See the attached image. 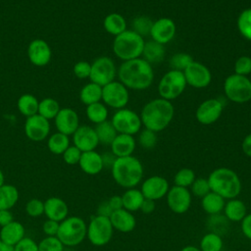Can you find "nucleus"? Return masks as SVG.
Instances as JSON below:
<instances>
[{
    "mask_svg": "<svg viewBox=\"0 0 251 251\" xmlns=\"http://www.w3.org/2000/svg\"><path fill=\"white\" fill-rule=\"evenodd\" d=\"M118 76L126 88L143 90L148 88L154 79L151 64L141 58L125 61L118 70Z\"/></svg>",
    "mask_w": 251,
    "mask_h": 251,
    "instance_id": "1",
    "label": "nucleus"
},
{
    "mask_svg": "<svg viewBox=\"0 0 251 251\" xmlns=\"http://www.w3.org/2000/svg\"><path fill=\"white\" fill-rule=\"evenodd\" d=\"M174 113L175 109L171 101L157 98L145 104L140 114V120L145 128L158 132L170 125Z\"/></svg>",
    "mask_w": 251,
    "mask_h": 251,
    "instance_id": "2",
    "label": "nucleus"
},
{
    "mask_svg": "<svg viewBox=\"0 0 251 251\" xmlns=\"http://www.w3.org/2000/svg\"><path fill=\"white\" fill-rule=\"evenodd\" d=\"M111 172L115 182L126 189L135 187L143 177V166L132 155L116 158Z\"/></svg>",
    "mask_w": 251,
    "mask_h": 251,
    "instance_id": "3",
    "label": "nucleus"
},
{
    "mask_svg": "<svg viewBox=\"0 0 251 251\" xmlns=\"http://www.w3.org/2000/svg\"><path fill=\"white\" fill-rule=\"evenodd\" d=\"M211 191L226 199L236 198L241 192V180L238 175L228 168H218L208 176Z\"/></svg>",
    "mask_w": 251,
    "mask_h": 251,
    "instance_id": "4",
    "label": "nucleus"
},
{
    "mask_svg": "<svg viewBox=\"0 0 251 251\" xmlns=\"http://www.w3.org/2000/svg\"><path fill=\"white\" fill-rule=\"evenodd\" d=\"M145 41L141 35L132 29H126L124 32L115 36L113 51L122 61H128L139 58L142 55Z\"/></svg>",
    "mask_w": 251,
    "mask_h": 251,
    "instance_id": "5",
    "label": "nucleus"
},
{
    "mask_svg": "<svg viewBox=\"0 0 251 251\" xmlns=\"http://www.w3.org/2000/svg\"><path fill=\"white\" fill-rule=\"evenodd\" d=\"M87 225L77 216L67 217L60 222L57 237L65 247H74L80 244L86 237Z\"/></svg>",
    "mask_w": 251,
    "mask_h": 251,
    "instance_id": "6",
    "label": "nucleus"
},
{
    "mask_svg": "<svg viewBox=\"0 0 251 251\" xmlns=\"http://www.w3.org/2000/svg\"><path fill=\"white\" fill-rule=\"evenodd\" d=\"M224 91L227 99L234 103H245L251 100V80L240 75H230L224 82Z\"/></svg>",
    "mask_w": 251,
    "mask_h": 251,
    "instance_id": "7",
    "label": "nucleus"
},
{
    "mask_svg": "<svg viewBox=\"0 0 251 251\" xmlns=\"http://www.w3.org/2000/svg\"><path fill=\"white\" fill-rule=\"evenodd\" d=\"M114 228L109 217L96 215L87 225L86 237L94 246H104L113 237Z\"/></svg>",
    "mask_w": 251,
    "mask_h": 251,
    "instance_id": "8",
    "label": "nucleus"
},
{
    "mask_svg": "<svg viewBox=\"0 0 251 251\" xmlns=\"http://www.w3.org/2000/svg\"><path fill=\"white\" fill-rule=\"evenodd\" d=\"M186 81L184 75L180 71L171 70L167 72L158 84V92L161 98L174 100L177 98L185 89Z\"/></svg>",
    "mask_w": 251,
    "mask_h": 251,
    "instance_id": "9",
    "label": "nucleus"
},
{
    "mask_svg": "<svg viewBox=\"0 0 251 251\" xmlns=\"http://www.w3.org/2000/svg\"><path fill=\"white\" fill-rule=\"evenodd\" d=\"M116 74L117 70L114 61L110 57L101 56L96 58L91 64L89 78L91 82L103 87L104 85L114 81Z\"/></svg>",
    "mask_w": 251,
    "mask_h": 251,
    "instance_id": "10",
    "label": "nucleus"
},
{
    "mask_svg": "<svg viewBox=\"0 0 251 251\" xmlns=\"http://www.w3.org/2000/svg\"><path fill=\"white\" fill-rule=\"evenodd\" d=\"M111 123L118 133L133 135L140 130L141 120L134 111L129 109H119L112 117Z\"/></svg>",
    "mask_w": 251,
    "mask_h": 251,
    "instance_id": "11",
    "label": "nucleus"
},
{
    "mask_svg": "<svg viewBox=\"0 0 251 251\" xmlns=\"http://www.w3.org/2000/svg\"><path fill=\"white\" fill-rule=\"evenodd\" d=\"M102 100L107 106L119 110L128 103L129 93L122 82L114 80L102 87Z\"/></svg>",
    "mask_w": 251,
    "mask_h": 251,
    "instance_id": "12",
    "label": "nucleus"
},
{
    "mask_svg": "<svg viewBox=\"0 0 251 251\" xmlns=\"http://www.w3.org/2000/svg\"><path fill=\"white\" fill-rule=\"evenodd\" d=\"M166 199L170 210L175 214L180 215L187 212L190 208L192 194L188 188L174 185L170 187Z\"/></svg>",
    "mask_w": 251,
    "mask_h": 251,
    "instance_id": "13",
    "label": "nucleus"
},
{
    "mask_svg": "<svg viewBox=\"0 0 251 251\" xmlns=\"http://www.w3.org/2000/svg\"><path fill=\"white\" fill-rule=\"evenodd\" d=\"M186 84L195 88H204L212 80L210 70L199 62L192 61L182 72Z\"/></svg>",
    "mask_w": 251,
    "mask_h": 251,
    "instance_id": "14",
    "label": "nucleus"
},
{
    "mask_svg": "<svg viewBox=\"0 0 251 251\" xmlns=\"http://www.w3.org/2000/svg\"><path fill=\"white\" fill-rule=\"evenodd\" d=\"M26 137L31 141H42L46 139L50 132V123L45 118L36 114L26 118L24 126Z\"/></svg>",
    "mask_w": 251,
    "mask_h": 251,
    "instance_id": "15",
    "label": "nucleus"
},
{
    "mask_svg": "<svg viewBox=\"0 0 251 251\" xmlns=\"http://www.w3.org/2000/svg\"><path fill=\"white\" fill-rule=\"evenodd\" d=\"M169 189V181L161 176H152L147 177L142 181L140 187V191L144 198L153 201L166 197Z\"/></svg>",
    "mask_w": 251,
    "mask_h": 251,
    "instance_id": "16",
    "label": "nucleus"
},
{
    "mask_svg": "<svg viewBox=\"0 0 251 251\" xmlns=\"http://www.w3.org/2000/svg\"><path fill=\"white\" fill-rule=\"evenodd\" d=\"M27 58L36 67H44L52 58V50L47 41L41 38L33 39L27 46Z\"/></svg>",
    "mask_w": 251,
    "mask_h": 251,
    "instance_id": "17",
    "label": "nucleus"
},
{
    "mask_svg": "<svg viewBox=\"0 0 251 251\" xmlns=\"http://www.w3.org/2000/svg\"><path fill=\"white\" fill-rule=\"evenodd\" d=\"M224 110V105L221 100L216 98L207 99L202 102L196 110L197 121L205 126L212 125L218 121Z\"/></svg>",
    "mask_w": 251,
    "mask_h": 251,
    "instance_id": "18",
    "label": "nucleus"
},
{
    "mask_svg": "<svg viewBox=\"0 0 251 251\" xmlns=\"http://www.w3.org/2000/svg\"><path fill=\"white\" fill-rule=\"evenodd\" d=\"M54 120L57 130L68 136L73 135L79 126L78 115L72 108L60 109Z\"/></svg>",
    "mask_w": 251,
    "mask_h": 251,
    "instance_id": "19",
    "label": "nucleus"
},
{
    "mask_svg": "<svg viewBox=\"0 0 251 251\" xmlns=\"http://www.w3.org/2000/svg\"><path fill=\"white\" fill-rule=\"evenodd\" d=\"M176 31V24L172 19L161 18L153 23L150 35L152 40L165 45L175 37Z\"/></svg>",
    "mask_w": 251,
    "mask_h": 251,
    "instance_id": "20",
    "label": "nucleus"
},
{
    "mask_svg": "<svg viewBox=\"0 0 251 251\" xmlns=\"http://www.w3.org/2000/svg\"><path fill=\"white\" fill-rule=\"evenodd\" d=\"M73 142L81 152L95 150L99 144L95 129L89 126H79L73 134Z\"/></svg>",
    "mask_w": 251,
    "mask_h": 251,
    "instance_id": "21",
    "label": "nucleus"
},
{
    "mask_svg": "<svg viewBox=\"0 0 251 251\" xmlns=\"http://www.w3.org/2000/svg\"><path fill=\"white\" fill-rule=\"evenodd\" d=\"M109 219L113 228L120 232H130L136 226V220L133 214L124 208L114 211Z\"/></svg>",
    "mask_w": 251,
    "mask_h": 251,
    "instance_id": "22",
    "label": "nucleus"
},
{
    "mask_svg": "<svg viewBox=\"0 0 251 251\" xmlns=\"http://www.w3.org/2000/svg\"><path fill=\"white\" fill-rule=\"evenodd\" d=\"M68 213L69 207L62 198L52 196L44 201V215L47 219L60 223L68 217Z\"/></svg>",
    "mask_w": 251,
    "mask_h": 251,
    "instance_id": "23",
    "label": "nucleus"
},
{
    "mask_svg": "<svg viewBox=\"0 0 251 251\" xmlns=\"http://www.w3.org/2000/svg\"><path fill=\"white\" fill-rule=\"evenodd\" d=\"M78 165L81 171L89 176L98 175L104 168L102 156L95 150L82 152Z\"/></svg>",
    "mask_w": 251,
    "mask_h": 251,
    "instance_id": "24",
    "label": "nucleus"
},
{
    "mask_svg": "<svg viewBox=\"0 0 251 251\" xmlns=\"http://www.w3.org/2000/svg\"><path fill=\"white\" fill-rule=\"evenodd\" d=\"M135 139L132 135L118 133L111 143V152L117 157H126L132 155L135 149Z\"/></svg>",
    "mask_w": 251,
    "mask_h": 251,
    "instance_id": "25",
    "label": "nucleus"
},
{
    "mask_svg": "<svg viewBox=\"0 0 251 251\" xmlns=\"http://www.w3.org/2000/svg\"><path fill=\"white\" fill-rule=\"evenodd\" d=\"M25 229L20 222L13 221L10 224L1 226L0 238L1 240L11 246H15L20 240L25 237Z\"/></svg>",
    "mask_w": 251,
    "mask_h": 251,
    "instance_id": "26",
    "label": "nucleus"
},
{
    "mask_svg": "<svg viewBox=\"0 0 251 251\" xmlns=\"http://www.w3.org/2000/svg\"><path fill=\"white\" fill-rule=\"evenodd\" d=\"M225 217L230 221V222H241V220L246 216L247 214V207L245 205V203L236 198H232V199H228L224 207L223 210Z\"/></svg>",
    "mask_w": 251,
    "mask_h": 251,
    "instance_id": "27",
    "label": "nucleus"
},
{
    "mask_svg": "<svg viewBox=\"0 0 251 251\" xmlns=\"http://www.w3.org/2000/svg\"><path fill=\"white\" fill-rule=\"evenodd\" d=\"M226 200L219 194L210 191L201 198V207L203 211L211 216H217L223 212Z\"/></svg>",
    "mask_w": 251,
    "mask_h": 251,
    "instance_id": "28",
    "label": "nucleus"
},
{
    "mask_svg": "<svg viewBox=\"0 0 251 251\" xmlns=\"http://www.w3.org/2000/svg\"><path fill=\"white\" fill-rule=\"evenodd\" d=\"M165 46L154 40L145 42L142 56L149 64H158L165 58Z\"/></svg>",
    "mask_w": 251,
    "mask_h": 251,
    "instance_id": "29",
    "label": "nucleus"
},
{
    "mask_svg": "<svg viewBox=\"0 0 251 251\" xmlns=\"http://www.w3.org/2000/svg\"><path fill=\"white\" fill-rule=\"evenodd\" d=\"M121 196L123 201V208L131 213L140 210V207L145 199L140 189L135 187L126 189V191Z\"/></svg>",
    "mask_w": 251,
    "mask_h": 251,
    "instance_id": "30",
    "label": "nucleus"
},
{
    "mask_svg": "<svg viewBox=\"0 0 251 251\" xmlns=\"http://www.w3.org/2000/svg\"><path fill=\"white\" fill-rule=\"evenodd\" d=\"M18 188L13 184L4 183L0 187V210H11L19 200Z\"/></svg>",
    "mask_w": 251,
    "mask_h": 251,
    "instance_id": "31",
    "label": "nucleus"
},
{
    "mask_svg": "<svg viewBox=\"0 0 251 251\" xmlns=\"http://www.w3.org/2000/svg\"><path fill=\"white\" fill-rule=\"evenodd\" d=\"M38 105V99L30 93H25L21 95L17 101V108L19 112L26 118L37 114Z\"/></svg>",
    "mask_w": 251,
    "mask_h": 251,
    "instance_id": "32",
    "label": "nucleus"
},
{
    "mask_svg": "<svg viewBox=\"0 0 251 251\" xmlns=\"http://www.w3.org/2000/svg\"><path fill=\"white\" fill-rule=\"evenodd\" d=\"M103 26L108 33L117 36L126 29V22L121 14L111 13L104 19Z\"/></svg>",
    "mask_w": 251,
    "mask_h": 251,
    "instance_id": "33",
    "label": "nucleus"
},
{
    "mask_svg": "<svg viewBox=\"0 0 251 251\" xmlns=\"http://www.w3.org/2000/svg\"><path fill=\"white\" fill-rule=\"evenodd\" d=\"M79 99L86 106L100 102L102 100V86L94 82L85 84L79 91Z\"/></svg>",
    "mask_w": 251,
    "mask_h": 251,
    "instance_id": "34",
    "label": "nucleus"
},
{
    "mask_svg": "<svg viewBox=\"0 0 251 251\" xmlns=\"http://www.w3.org/2000/svg\"><path fill=\"white\" fill-rule=\"evenodd\" d=\"M95 132L98 137V141L104 145H111L118 132L115 129L111 121H105L100 124H97L95 126Z\"/></svg>",
    "mask_w": 251,
    "mask_h": 251,
    "instance_id": "35",
    "label": "nucleus"
},
{
    "mask_svg": "<svg viewBox=\"0 0 251 251\" xmlns=\"http://www.w3.org/2000/svg\"><path fill=\"white\" fill-rule=\"evenodd\" d=\"M70 146V137L59 131L51 134L47 140L49 151L55 155H62Z\"/></svg>",
    "mask_w": 251,
    "mask_h": 251,
    "instance_id": "36",
    "label": "nucleus"
},
{
    "mask_svg": "<svg viewBox=\"0 0 251 251\" xmlns=\"http://www.w3.org/2000/svg\"><path fill=\"white\" fill-rule=\"evenodd\" d=\"M224 241L222 236L217 232H208L200 240L199 249L201 251H222Z\"/></svg>",
    "mask_w": 251,
    "mask_h": 251,
    "instance_id": "37",
    "label": "nucleus"
},
{
    "mask_svg": "<svg viewBox=\"0 0 251 251\" xmlns=\"http://www.w3.org/2000/svg\"><path fill=\"white\" fill-rule=\"evenodd\" d=\"M60 109L61 108L57 100L51 97H46L39 101L37 114L49 121L57 116Z\"/></svg>",
    "mask_w": 251,
    "mask_h": 251,
    "instance_id": "38",
    "label": "nucleus"
},
{
    "mask_svg": "<svg viewBox=\"0 0 251 251\" xmlns=\"http://www.w3.org/2000/svg\"><path fill=\"white\" fill-rule=\"evenodd\" d=\"M85 114L87 119L93 123V124H100L102 122H105L108 117V109L107 107L101 103H93L88 106H86Z\"/></svg>",
    "mask_w": 251,
    "mask_h": 251,
    "instance_id": "39",
    "label": "nucleus"
},
{
    "mask_svg": "<svg viewBox=\"0 0 251 251\" xmlns=\"http://www.w3.org/2000/svg\"><path fill=\"white\" fill-rule=\"evenodd\" d=\"M237 28L244 38L251 41V8L240 13L237 19Z\"/></svg>",
    "mask_w": 251,
    "mask_h": 251,
    "instance_id": "40",
    "label": "nucleus"
},
{
    "mask_svg": "<svg viewBox=\"0 0 251 251\" xmlns=\"http://www.w3.org/2000/svg\"><path fill=\"white\" fill-rule=\"evenodd\" d=\"M196 178L195 173L189 168H182L178 170L174 176V183L179 187L188 188Z\"/></svg>",
    "mask_w": 251,
    "mask_h": 251,
    "instance_id": "41",
    "label": "nucleus"
},
{
    "mask_svg": "<svg viewBox=\"0 0 251 251\" xmlns=\"http://www.w3.org/2000/svg\"><path fill=\"white\" fill-rule=\"evenodd\" d=\"M153 21L147 16H139L133 19L132 21V30L141 35H150V31L153 25Z\"/></svg>",
    "mask_w": 251,
    "mask_h": 251,
    "instance_id": "42",
    "label": "nucleus"
},
{
    "mask_svg": "<svg viewBox=\"0 0 251 251\" xmlns=\"http://www.w3.org/2000/svg\"><path fill=\"white\" fill-rule=\"evenodd\" d=\"M65 246L57 236H45L38 243V251H64Z\"/></svg>",
    "mask_w": 251,
    "mask_h": 251,
    "instance_id": "43",
    "label": "nucleus"
},
{
    "mask_svg": "<svg viewBox=\"0 0 251 251\" xmlns=\"http://www.w3.org/2000/svg\"><path fill=\"white\" fill-rule=\"evenodd\" d=\"M189 188L190 193L199 198H202L211 191L208 179L205 177H196Z\"/></svg>",
    "mask_w": 251,
    "mask_h": 251,
    "instance_id": "44",
    "label": "nucleus"
},
{
    "mask_svg": "<svg viewBox=\"0 0 251 251\" xmlns=\"http://www.w3.org/2000/svg\"><path fill=\"white\" fill-rule=\"evenodd\" d=\"M193 61L192 57L187 53H176L175 54L171 60L170 65L173 68L172 70H176L183 72L184 69Z\"/></svg>",
    "mask_w": 251,
    "mask_h": 251,
    "instance_id": "45",
    "label": "nucleus"
},
{
    "mask_svg": "<svg viewBox=\"0 0 251 251\" xmlns=\"http://www.w3.org/2000/svg\"><path fill=\"white\" fill-rule=\"evenodd\" d=\"M138 142L142 148L152 149L153 147H155V145L157 143L156 132H154L150 129L144 128L138 136Z\"/></svg>",
    "mask_w": 251,
    "mask_h": 251,
    "instance_id": "46",
    "label": "nucleus"
},
{
    "mask_svg": "<svg viewBox=\"0 0 251 251\" xmlns=\"http://www.w3.org/2000/svg\"><path fill=\"white\" fill-rule=\"evenodd\" d=\"M25 212L29 217L36 218L44 214V202L33 198L26 202L25 204Z\"/></svg>",
    "mask_w": 251,
    "mask_h": 251,
    "instance_id": "47",
    "label": "nucleus"
},
{
    "mask_svg": "<svg viewBox=\"0 0 251 251\" xmlns=\"http://www.w3.org/2000/svg\"><path fill=\"white\" fill-rule=\"evenodd\" d=\"M251 73V57L241 56L239 57L234 64V74L245 75Z\"/></svg>",
    "mask_w": 251,
    "mask_h": 251,
    "instance_id": "48",
    "label": "nucleus"
},
{
    "mask_svg": "<svg viewBox=\"0 0 251 251\" xmlns=\"http://www.w3.org/2000/svg\"><path fill=\"white\" fill-rule=\"evenodd\" d=\"M81 153L82 152L75 145H70L62 154L63 160L68 165H76L79 162Z\"/></svg>",
    "mask_w": 251,
    "mask_h": 251,
    "instance_id": "49",
    "label": "nucleus"
},
{
    "mask_svg": "<svg viewBox=\"0 0 251 251\" xmlns=\"http://www.w3.org/2000/svg\"><path fill=\"white\" fill-rule=\"evenodd\" d=\"M74 74L77 78L84 79L89 77L91 72V64L86 61H78L74 66Z\"/></svg>",
    "mask_w": 251,
    "mask_h": 251,
    "instance_id": "50",
    "label": "nucleus"
},
{
    "mask_svg": "<svg viewBox=\"0 0 251 251\" xmlns=\"http://www.w3.org/2000/svg\"><path fill=\"white\" fill-rule=\"evenodd\" d=\"M14 251H38V243L30 237L25 236L14 246Z\"/></svg>",
    "mask_w": 251,
    "mask_h": 251,
    "instance_id": "51",
    "label": "nucleus"
},
{
    "mask_svg": "<svg viewBox=\"0 0 251 251\" xmlns=\"http://www.w3.org/2000/svg\"><path fill=\"white\" fill-rule=\"evenodd\" d=\"M59 224L56 221L47 219L43 225H42V230L46 236H57L58 229H59Z\"/></svg>",
    "mask_w": 251,
    "mask_h": 251,
    "instance_id": "52",
    "label": "nucleus"
},
{
    "mask_svg": "<svg viewBox=\"0 0 251 251\" xmlns=\"http://www.w3.org/2000/svg\"><path fill=\"white\" fill-rule=\"evenodd\" d=\"M240 227L243 235L248 239H251V213L246 216L240 222Z\"/></svg>",
    "mask_w": 251,
    "mask_h": 251,
    "instance_id": "53",
    "label": "nucleus"
},
{
    "mask_svg": "<svg viewBox=\"0 0 251 251\" xmlns=\"http://www.w3.org/2000/svg\"><path fill=\"white\" fill-rule=\"evenodd\" d=\"M112 213H113V210H112L108 200H105V201L101 202L97 207V214L96 215L104 216V217H110Z\"/></svg>",
    "mask_w": 251,
    "mask_h": 251,
    "instance_id": "54",
    "label": "nucleus"
},
{
    "mask_svg": "<svg viewBox=\"0 0 251 251\" xmlns=\"http://www.w3.org/2000/svg\"><path fill=\"white\" fill-rule=\"evenodd\" d=\"M14 221V216L10 210H0V226H4Z\"/></svg>",
    "mask_w": 251,
    "mask_h": 251,
    "instance_id": "55",
    "label": "nucleus"
},
{
    "mask_svg": "<svg viewBox=\"0 0 251 251\" xmlns=\"http://www.w3.org/2000/svg\"><path fill=\"white\" fill-rule=\"evenodd\" d=\"M108 202H109L113 212L123 208V201H122V196L121 195H114V196L110 197L108 199Z\"/></svg>",
    "mask_w": 251,
    "mask_h": 251,
    "instance_id": "56",
    "label": "nucleus"
},
{
    "mask_svg": "<svg viewBox=\"0 0 251 251\" xmlns=\"http://www.w3.org/2000/svg\"><path fill=\"white\" fill-rule=\"evenodd\" d=\"M154 210H155V201L145 198L140 207V211L143 214H151Z\"/></svg>",
    "mask_w": 251,
    "mask_h": 251,
    "instance_id": "57",
    "label": "nucleus"
},
{
    "mask_svg": "<svg viewBox=\"0 0 251 251\" xmlns=\"http://www.w3.org/2000/svg\"><path fill=\"white\" fill-rule=\"evenodd\" d=\"M241 147H242L243 153H244L246 156H248V157L251 158V133L247 134V135L244 137V139H243V141H242Z\"/></svg>",
    "mask_w": 251,
    "mask_h": 251,
    "instance_id": "58",
    "label": "nucleus"
},
{
    "mask_svg": "<svg viewBox=\"0 0 251 251\" xmlns=\"http://www.w3.org/2000/svg\"><path fill=\"white\" fill-rule=\"evenodd\" d=\"M101 156H102V161H103L104 167H109V168L112 167V165L114 164V162L117 158L112 152H106V153L102 154Z\"/></svg>",
    "mask_w": 251,
    "mask_h": 251,
    "instance_id": "59",
    "label": "nucleus"
},
{
    "mask_svg": "<svg viewBox=\"0 0 251 251\" xmlns=\"http://www.w3.org/2000/svg\"><path fill=\"white\" fill-rule=\"evenodd\" d=\"M0 251H14V246L4 243L0 238Z\"/></svg>",
    "mask_w": 251,
    "mask_h": 251,
    "instance_id": "60",
    "label": "nucleus"
},
{
    "mask_svg": "<svg viewBox=\"0 0 251 251\" xmlns=\"http://www.w3.org/2000/svg\"><path fill=\"white\" fill-rule=\"evenodd\" d=\"M180 251H201V250L199 249V247H196L193 245H186L183 248H181Z\"/></svg>",
    "mask_w": 251,
    "mask_h": 251,
    "instance_id": "61",
    "label": "nucleus"
},
{
    "mask_svg": "<svg viewBox=\"0 0 251 251\" xmlns=\"http://www.w3.org/2000/svg\"><path fill=\"white\" fill-rule=\"evenodd\" d=\"M4 180H5L4 174H3V172H2V171H1V169H0V187L4 184Z\"/></svg>",
    "mask_w": 251,
    "mask_h": 251,
    "instance_id": "62",
    "label": "nucleus"
},
{
    "mask_svg": "<svg viewBox=\"0 0 251 251\" xmlns=\"http://www.w3.org/2000/svg\"><path fill=\"white\" fill-rule=\"evenodd\" d=\"M64 251H73V250H66V249H65Z\"/></svg>",
    "mask_w": 251,
    "mask_h": 251,
    "instance_id": "63",
    "label": "nucleus"
}]
</instances>
